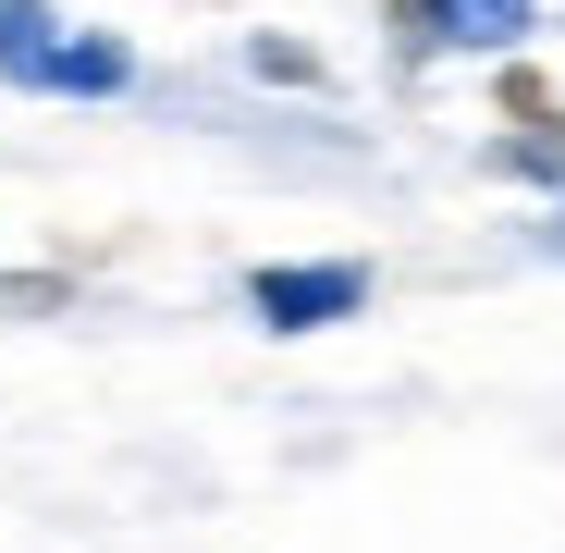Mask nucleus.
I'll return each mask as SVG.
<instances>
[{"label": "nucleus", "instance_id": "1", "mask_svg": "<svg viewBox=\"0 0 565 553\" xmlns=\"http://www.w3.org/2000/svg\"><path fill=\"white\" fill-rule=\"evenodd\" d=\"M0 74H13V86H62V99H99V86H136V50L62 38L50 0H0Z\"/></svg>", "mask_w": 565, "mask_h": 553}, {"label": "nucleus", "instance_id": "2", "mask_svg": "<svg viewBox=\"0 0 565 553\" xmlns=\"http://www.w3.org/2000/svg\"><path fill=\"white\" fill-rule=\"evenodd\" d=\"M246 308L270 332H332L369 308V258H270V270H246Z\"/></svg>", "mask_w": 565, "mask_h": 553}, {"label": "nucleus", "instance_id": "3", "mask_svg": "<svg viewBox=\"0 0 565 553\" xmlns=\"http://www.w3.org/2000/svg\"><path fill=\"white\" fill-rule=\"evenodd\" d=\"M394 25V62H430V50H516L541 25V0H382Z\"/></svg>", "mask_w": 565, "mask_h": 553}, {"label": "nucleus", "instance_id": "4", "mask_svg": "<svg viewBox=\"0 0 565 553\" xmlns=\"http://www.w3.org/2000/svg\"><path fill=\"white\" fill-rule=\"evenodd\" d=\"M246 62H258V74H270V86H320V50H296V38H258V50H246Z\"/></svg>", "mask_w": 565, "mask_h": 553}, {"label": "nucleus", "instance_id": "5", "mask_svg": "<svg viewBox=\"0 0 565 553\" xmlns=\"http://www.w3.org/2000/svg\"><path fill=\"white\" fill-rule=\"evenodd\" d=\"M74 284H62V270H0V308H62Z\"/></svg>", "mask_w": 565, "mask_h": 553}]
</instances>
